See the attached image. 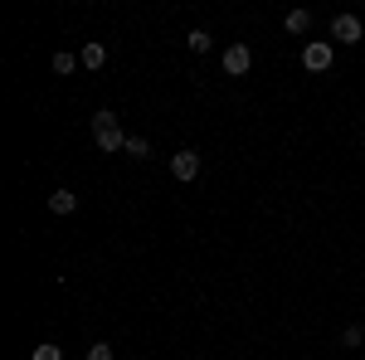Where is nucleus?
<instances>
[{"label":"nucleus","instance_id":"nucleus-14","mask_svg":"<svg viewBox=\"0 0 365 360\" xmlns=\"http://www.w3.org/2000/svg\"><path fill=\"white\" fill-rule=\"evenodd\" d=\"M341 346H365V331L361 326H346V331H341Z\"/></svg>","mask_w":365,"mask_h":360},{"label":"nucleus","instance_id":"nucleus-7","mask_svg":"<svg viewBox=\"0 0 365 360\" xmlns=\"http://www.w3.org/2000/svg\"><path fill=\"white\" fill-rule=\"evenodd\" d=\"M78 63H83V68H103V63H108V49H103V44L93 39V44H83V54H78Z\"/></svg>","mask_w":365,"mask_h":360},{"label":"nucleus","instance_id":"nucleus-10","mask_svg":"<svg viewBox=\"0 0 365 360\" xmlns=\"http://www.w3.org/2000/svg\"><path fill=\"white\" fill-rule=\"evenodd\" d=\"M122 151H127L132 161H146V156H151V141H146V137H127V146H122Z\"/></svg>","mask_w":365,"mask_h":360},{"label":"nucleus","instance_id":"nucleus-3","mask_svg":"<svg viewBox=\"0 0 365 360\" xmlns=\"http://www.w3.org/2000/svg\"><path fill=\"white\" fill-rule=\"evenodd\" d=\"M361 34H365V25L356 15H336L331 20V39H341V44H361Z\"/></svg>","mask_w":365,"mask_h":360},{"label":"nucleus","instance_id":"nucleus-11","mask_svg":"<svg viewBox=\"0 0 365 360\" xmlns=\"http://www.w3.org/2000/svg\"><path fill=\"white\" fill-rule=\"evenodd\" d=\"M34 360H63V351H58L54 341H44V346H34Z\"/></svg>","mask_w":365,"mask_h":360},{"label":"nucleus","instance_id":"nucleus-2","mask_svg":"<svg viewBox=\"0 0 365 360\" xmlns=\"http://www.w3.org/2000/svg\"><path fill=\"white\" fill-rule=\"evenodd\" d=\"M170 175L190 185V180H195V175H200V151H190V146H180V151L170 156Z\"/></svg>","mask_w":365,"mask_h":360},{"label":"nucleus","instance_id":"nucleus-6","mask_svg":"<svg viewBox=\"0 0 365 360\" xmlns=\"http://www.w3.org/2000/svg\"><path fill=\"white\" fill-rule=\"evenodd\" d=\"M185 49H190V54H210V49H215V34H210V29H190V34H185Z\"/></svg>","mask_w":365,"mask_h":360},{"label":"nucleus","instance_id":"nucleus-8","mask_svg":"<svg viewBox=\"0 0 365 360\" xmlns=\"http://www.w3.org/2000/svg\"><path fill=\"white\" fill-rule=\"evenodd\" d=\"M49 210H54V215H73V210H78V195L54 190V195H49Z\"/></svg>","mask_w":365,"mask_h":360},{"label":"nucleus","instance_id":"nucleus-5","mask_svg":"<svg viewBox=\"0 0 365 360\" xmlns=\"http://www.w3.org/2000/svg\"><path fill=\"white\" fill-rule=\"evenodd\" d=\"M302 63H307L312 73H327V68H331V44H322V39H312L307 49H302Z\"/></svg>","mask_w":365,"mask_h":360},{"label":"nucleus","instance_id":"nucleus-13","mask_svg":"<svg viewBox=\"0 0 365 360\" xmlns=\"http://www.w3.org/2000/svg\"><path fill=\"white\" fill-rule=\"evenodd\" d=\"M78 68V58L73 54H54V73H73Z\"/></svg>","mask_w":365,"mask_h":360},{"label":"nucleus","instance_id":"nucleus-4","mask_svg":"<svg viewBox=\"0 0 365 360\" xmlns=\"http://www.w3.org/2000/svg\"><path fill=\"white\" fill-rule=\"evenodd\" d=\"M249 68H253L249 44H229V49H225V73H234V78H244Z\"/></svg>","mask_w":365,"mask_h":360},{"label":"nucleus","instance_id":"nucleus-12","mask_svg":"<svg viewBox=\"0 0 365 360\" xmlns=\"http://www.w3.org/2000/svg\"><path fill=\"white\" fill-rule=\"evenodd\" d=\"M83 360H113V351H108V341H93Z\"/></svg>","mask_w":365,"mask_h":360},{"label":"nucleus","instance_id":"nucleus-15","mask_svg":"<svg viewBox=\"0 0 365 360\" xmlns=\"http://www.w3.org/2000/svg\"><path fill=\"white\" fill-rule=\"evenodd\" d=\"M361 356H365V346H361Z\"/></svg>","mask_w":365,"mask_h":360},{"label":"nucleus","instance_id":"nucleus-9","mask_svg":"<svg viewBox=\"0 0 365 360\" xmlns=\"http://www.w3.org/2000/svg\"><path fill=\"white\" fill-rule=\"evenodd\" d=\"M282 25H287V34H307L312 15H307V10H287V20H282Z\"/></svg>","mask_w":365,"mask_h":360},{"label":"nucleus","instance_id":"nucleus-1","mask_svg":"<svg viewBox=\"0 0 365 360\" xmlns=\"http://www.w3.org/2000/svg\"><path fill=\"white\" fill-rule=\"evenodd\" d=\"M93 141H98V146H103L108 156L127 146V132H122V122H117V112H108V108H103V112H93Z\"/></svg>","mask_w":365,"mask_h":360}]
</instances>
